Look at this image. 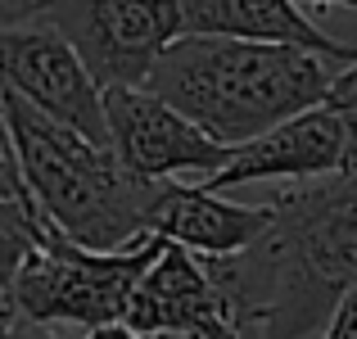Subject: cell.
I'll list each match as a JSON object with an SVG mask.
<instances>
[{"label": "cell", "instance_id": "6da1fadb", "mask_svg": "<svg viewBox=\"0 0 357 339\" xmlns=\"http://www.w3.org/2000/svg\"><path fill=\"white\" fill-rule=\"evenodd\" d=\"M253 249L204 258L240 339H321L357 285V176L294 186Z\"/></svg>", "mask_w": 357, "mask_h": 339}, {"label": "cell", "instance_id": "7a4b0ae2", "mask_svg": "<svg viewBox=\"0 0 357 339\" xmlns=\"http://www.w3.org/2000/svg\"><path fill=\"white\" fill-rule=\"evenodd\" d=\"M344 68V59L307 45L181 36L145 86L213 140L240 149L298 113L321 109Z\"/></svg>", "mask_w": 357, "mask_h": 339}, {"label": "cell", "instance_id": "3957f363", "mask_svg": "<svg viewBox=\"0 0 357 339\" xmlns=\"http://www.w3.org/2000/svg\"><path fill=\"white\" fill-rule=\"evenodd\" d=\"M163 244V235H145L131 249L100 253L68 240L45 218L14 154L5 149V186H0L5 312H23L36 326H86V331L127 322L131 299Z\"/></svg>", "mask_w": 357, "mask_h": 339}, {"label": "cell", "instance_id": "277c9868", "mask_svg": "<svg viewBox=\"0 0 357 339\" xmlns=\"http://www.w3.org/2000/svg\"><path fill=\"white\" fill-rule=\"evenodd\" d=\"M0 118H5V149L14 154L27 190L68 240L118 253L154 235L149 226L172 181L136 176L114 154V145H100L45 118L14 91L0 96Z\"/></svg>", "mask_w": 357, "mask_h": 339}, {"label": "cell", "instance_id": "5b68a950", "mask_svg": "<svg viewBox=\"0 0 357 339\" xmlns=\"http://www.w3.org/2000/svg\"><path fill=\"white\" fill-rule=\"evenodd\" d=\"M27 18L59 27L105 91L145 86L185 36L176 0H9L5 23Z\"/></svg>", "mask_w": 357, "mask_h": 339}, {"label": "cell", "instance_id": "8992f818", "mask_svg": "<svg viewBox=\"0 0 357 339\" xmlns=\"http://www.w3.org/2000/svg\"><path fill=\"white\" fill-rule=\"evenodd\" d=\"M0 63H5V91L23 96L45 118L82 131V136L109 145V113H105V86L91 77L82 54L59 27L27 18L5 23L0 32Z\"/></svg>", "mask_w": 357, "mask_h": 339}, {"label": "cell", "instance_id": "52a82bcc", "mask_svg": "<svg viewBox=\"0 0 357 339\" xmlns=\"http://www.w3.org/2000/svg\"><path fill=\"white\" fill-rule=\"evenodd\" d=\"M105 113L114 154L145 181H172V176L208 181L236 154L204 127H195L185 113H176L167 100H158L149 86L105 91Z\"/></svg>", "mask_w": 357, "mask_h": 339}, {"label": "cell", "instance_id": "ba28073f", "mask_svg": "<svg viewBox=\"0 0 357 339\" xmlns=\"http://www.w3.org/2000/svg\"><path fill=\"white\" fill-rule=\"evenodd\" d=\"M344 172H349V131H344L340 113L321 105L240 145L231 163L199 186L222 195L231 186H253V181H326V176Z\"/></svg>", "mask_w": 357, "mask_h": 339}, {"label": "cell", "instance_id": "9c48e42d", "mask_svg": "<svg viewBox=\"0 0 357 339\" xmlns=\"http://www.w3.org/2000/svg\"><path fill=\"white\" fill-rule=\"evenodd\" d=\"M127 326H136L140 335L167 331V326H190V331H204L213 339H240L208 267H204V258L172 240L163 244V253L154 258V267L140 280L136 299H131V312H127Z\"/></svg>", "mask_w": 357, "mask_h": 339}, {"label": "cell", "instance_id": "30bf717a", "mask_svg": "<svg viewBox=\"0 0 357 339\" xmlns=\"http://www.w3.org/2000/svg\"><path fill=\"white\" fill-rule=\"evenodd\" d=\"M271 222H276V204H258L253 209V204L222 199L218 190H208L199 181H190V186L172 181L149 231L199 253V258H231V253L253 249L271 231Z\"/></svg>", "mask_w": 357, "mask_h": 339}, {"label": "cell", "instance_id": "8fae6325", "mask_svg": "<svg viewBox=\"0 0 357 339\" xmlns=\"http://www.w3.org/2000/svg\"><path fill=\"white\" fill-rule=\"evenodd\" d=\"M185 36H231V41H280L335 54L353 63L357 50L335 41L326 27L303 14L298 0H176Z\"/></svg>", "mask_w": 357, "mask_h": 339}, {"label": "cell", "instance_id": "7c38bea8", "mask_svg": "<svg viewBox=\"0 0 357 339\" xmlns=\"http://www.w3.org/2000/svg\"><path fill=\"white\" fill-rule=\"evenodd\" d=\"M326 105L340 113L344 131H349V172L357 176V59L340 73V82H335V91H331Z\"/></svg>", "mask_w": 357, "mask_h": 339}, {"label": "cell", "instance_id": "4fadbf2b", "mask_svg": "<svg viewBox=\"0 0 357 339\" xmlns=\"http://www.w3.org/2000/svg\"><path fill=\"white\" fill-rule=\"evenodd\" d=\"M321 339H357V285L335 303V312H331V322H326Z\"/></svg>", "mask_w": 357, "mask_h": 339}, {"label": "cell", "instance_id": "5bb4252c", "mask_svg": "<svg viewBox=\"0 0 357 339\" xmlns=\"http://www.w3.org/2000/svg\"><path fill=\"white\" fill-rule=\"evenodd\" d=\"M0 339H59V335H54L50 326L27 322L23 312H5V331H0Z\"/></svg>", "mask_w": 357, "mask_h": 339}, {"label": "cell", "instance_id": "9a60e30c", "mask_svg": "<svg viewBox=\"0 0 357 339\" xmlns=\"http://www.w3.org/2000/svg\"><path fill=\"white\" fill-rule=\"evenodd\" d=\"M86 339H145L136 331V326L127 322H114V326H96V331H86Z\"/></svg>", "mask_w": 357, "mask_h": 339}, {"label": "cell", "instance_id": "2e32d148", "mask_svg": "<svg viewBox=\"0 0 357 339\" xmlns=\"http://www.w3.org/2000/svg\"><path fill=\"white\" fill-rule=\"evenodd\" d=\"M298 5H344V9H357V0H298Z\"/></svg>", "mask_w": 357, "mask_h": 339}]
</instances>
